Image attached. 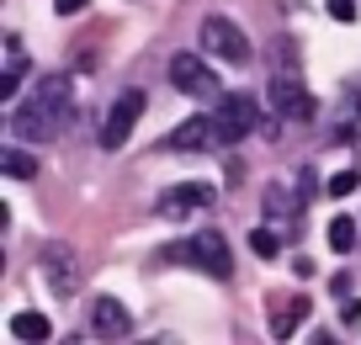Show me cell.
<instances>
[{"label":"cell","instance_id":"6da1fadb","mask_svg":"<svg viewBox=\"0 0 361 345\" xmlns=\"http://www.w3.org/2000/svg\"><path fill=\"white\" fill-rule=\"evenodd\" d=\"M69 111H75V85H69V75H43L37 90H32V101L11 117V128H16V138L48 144V138H59L69 128Z\"/></svg>","mask_w":361,"mask_h":345},{"label":"cell","instance_id":"7a4b0ae2","mask_svg":"<svg viewBox=\"0 0 361 345\" xmlns=\"http://www.w3.org/2000/svg\"><path fill=\"white\" fill-rule=\"evenodd\" d=\"M170 260H176V266H197L202 277H213V282L234 277V250H228V239L218 234V229H202V234L170 245Z\"/></svg>","mask_w":361,"mask_h":345},{"label":"cell","instance_id":"3957f363","mask_svg":"<svg viewBox=\"0 0 361 345\" xmlns=\"http://www.w3.org/2000/svg\"><path fill=\"white\" fill-rule=\"evenodd\" d=\"M202 54L207 59H224V64H250V37L239 22H228V16H207L202 22Z\"/></svg>","mask_w":361,"mask_h":345},{"label":"cell","instance_id":"277c9868","mask_svg":"<svg viewBox=\"0 0 361 345\" xmlns=\"http://www.w3.org/2000/svg\"><path fill=\"white\" fill-rule=\"evenodd\" d=\"M213 123H218V144H239V138H250V133H255V123H260L255 96H250V90L224 96V101H218V111H213Z\"/></svg>","mask_w":361,"mask_h":345},{"label":"cell","instance_id":"5b68a950","mask_svg":"<svg viewBox=\"0 0 361 345\" xmlns=\"http://www.w3.org/2000/svg\"><path fill=\"white\" fill-rule=\"evenodd\" d=\"M37 271H43V282L59 292V298H75V287H80V255L64 245V239H48V245H43Z\"/></svg>","mask_w":361,"mask_h":345},{"label":"cell","instance_id":"8992f818","mask_svg":"<svg viewBox=\"0 0 361 345\" xmlns=\"http://www.w3.org/2000/svg\"><path fill=\"white\" fill-rule=\"evenodd\" d=\"M170 85L186 96H218V69L202 54H176L170 59Z\"/></svg>","mask_w":361,"mask_h":345},{"label":"cell","instance_id":"52a82bcc","mask_svg":"<svg viewBox=\"0 0 361 345\" xmlns=\"http://www.w3.org/2000/svg\"><path fill=\"white\" fill-rule=\"evenodd\" d=\"M138 117H144V90H123L112 101V111H106V123H102V149H123L128 133L138 128Z\"/></svg>","mask_w":361,"mask_h":345},{"label":"cell","instance_id":"ba28073f","mask_svg":"<svg viewBox=\"0 0 361 345\" xmlns=\"http://www.w3.org/2000/svg\"><path fill=\"white\" fill-rule=\"evenodd\" d=\"M271 107L282 111L287 123H314V117H319V101L308 96L293 75H276V80H271Z\"/></svg>","mask_w":361,"mask_h":345},{"label":"cell","instance_id":"9c48e42d","mask_svg":"<svg viewBox=\"0 0 361 345\" xmlns=\"http://www.w3.org/2000/svg\"><path fill=\"white\" fill-rule=\"evenodd\" d=\"M213 144H218V123L213 117H186V123L170 128V138H165L170 155H202V149H213Z\"/></svg>","mask_w":361,"mask_h":345},{"label":"cell","instance_id":"30bf717a","mask_svg":"<svg viewBox=\"0 0 361 345\" xmlns=\"http://www.w3.org/2000/svg\"><path fill=\"white\" fill-rule=\"evenodd\" d=\"M213 202H218V191L207 186V181H186V186L165 191V197L154 202V212H159V218H186L192 207H213Z\"/></svg>","mask_w":361,"mask_h":345},{"label":"cell","instance_id":"8fae6325","mask_svg":"<svg viewBox=\"0 0 361 345\" xmlns=\"http://www.w3.org/2000/svg\"><path fill=\"white\" fill-rule=\"evenodd\" d=\"M90 329L102 334V340H128L133 319H128V308H123L117 298H96V313H90Z\"/></svg>","mask_w":361,"mask_h":345},{"label":"cell","instance_id":"7c38bea8","mask_svg":"<svg viewBox=\"0 0 361 345\" xmlns=\"http://www.w3.org/2000/svg\"><path fill=\"white\" fill-rule=\"evenodd\" d=\"M22 80H27V54H22V43H16V37H6V80H0V101H6V107L16 101Z\"/></svg>","mask_w":361,"mask_h":345},{"label":"cell","instance_id":"4fadbf2b","mask_svg":"<svg viewBox=\"0 0 361 345\" xmlns=\"http://www.w3.org/2000/svg\"><path fill=\"white\" fill-rule=\"evenodd\" d=\"M0 170H6V176H11V181H32L37 176V159L32 155H27V149H0Z\"/></svg>","mask_w":361,"mask_h":345},{"label":"cell","instance_id":"5bb4252c","mask_svg":"<svg viewBox=\"0 0 361 345\" xmlns=\"http://www.w3.org/2000/svg\"><path fill=\"white\" fill-rule=\"evenodd\" d=\"M11 334L32 345V340H48V334H54V324H48L43 313H32V308H27V313H16V319H11Z\"/></svg>","mask_w":361,"mask_h":345},{"label":"cell","instance_id":"9a60e30c","mask_svg":"<svg viewBox=\"0 0 361 345\" xmlns=\"http://www.w3.org/2000/svg\"><path fill=\"white\" fill-rule=\"evenodd\" d=\"M329 250H335V255H345V250H356V218H345V212H340L335 223H329Z\"/></svg>","mask_w":361,"mask_h":345},{"label":"cell","instance_id":"2e32d148","mask_svg":"<svg viewBox=\"0 0 361 345\" xmlns=\"http://www.w3.org/2000/svg\"><path fill=\"white\" fill-rule=\"evenodd\" d=\"M293 319H308V298H293V303H287V313L271 324V334H276V340H287V334H293Z\"/></svg>","mask_w":361,"mask_h":345},{"label":"cell","instance_id":"e0dca14e","mask_svg":"<svg viewBox=\"0 0 361 345\" xmlns=\"http://www.w3.org/2000/svg\"><path fill=\"white\" fill-rule=\"evenodd\" d=\"M250 250H255L260 260H276V250H282V245H276V234H271V229H255V234H250Z\"/></svg>","mask_w":361,"mask_h":345},{"label":"cell","instance_id":"ac0fdd59","mask_svg":"<svg viewBox=\"0 0 361 345\" xmlns=\"http://www.w3.org/2000/svg\"><path fill=\"white\" fill-rule=\"evenodd\" d=\"M361 186V176H356V170H340V176H329V197H350V191H356Z\"/></svg>","mask_w":361,"mask_h":345},{"label":"cell","instance_id":"d6986e66","mask_svg":"<svg viewBox=\"0 0 361 345\" xmlns=\"http://www.w3.org/2000/svg\"><path fill=\"white\" fill-rule=\"evenodd\" d=\"M324 11L335 22H356V0H324Z\"/></svg>","mask_w":361,"mask_h":345},{"label":"cell","instance_id":"ffe728a7","mask_svg":"<svg viewBox=\"0 0 361 345\" xmlns=\"http://www.w3.org/2000/svg\"><path fill=\"white\" fill-rule=\"evenodd\" d=\"M85 6H90V0H54L59 16H75V11H85Z\"/></svg>","mask_w":361,"mask_h":345}]
</instances>
